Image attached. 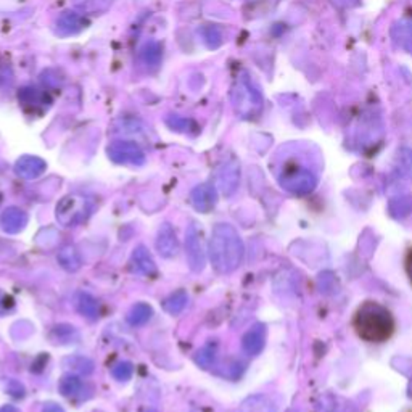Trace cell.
Segmentation results:
<instances>
[{"label": "cell", "mask_w": 412, "mask_h": 412, "mask_svg": "<svg viewBox=\"0 0 412 412\" xmlns=\"http://www.w3.org/2000/svg\"><path fill=\"white\" fill-rule=\"evenodd\" d=\"M353 328L363 342L380 343L388 342L396 332V319L387 306L379 301L367 300L358 306L353 314Z\"/></svg>", "instance_id": "obj_1"}, {"label": "cell", "mask_w": 412, "mask_h": 412, "mask_svg": "<svg viewBox=\"0 0 412 412\" xmlns=\"http://www.w3.org/2000/svg\"><path fill=\"white\" fill-rule=\"evenodd\" d=\"M210 259L219 274H231L240 268L245 247L236 227L231 224H216L210 240Z\"/></svg>", "instance_id": "obj_2"}, {"label": "cell", "mask_w": 412, "mask_h": 412, "mask_svg": "<svg viewBox=\"0 0 412 412\" xmlns=\"http://www.w3.org/2000/svg\"><path fill=\"white\" fill-rule=\"evenodd\" d=\"M89 203L81 195H66L55 208V218L60 226L75 227L81 224L89 215Z\"/></svg>", "instance_id": "obj_3"}, {"label": "cell", "mask_w": 412, "mask_h": 412, "mask_svg": "<svg viewBox=\"0 0 412 412\" xmlns=\"http://www.w3.org/2000/svg\"><path fill=\"white\" fill-rule=\"evenodd\" d=\"M185 257L192 273L200 274L206 266V248L203 229L197 222H192L185 234Z\"/></svg>", "instance_id": "obj_4"}, {"label": "cell", "mask_w": 412, "mask_h": 412, "mask_svg": "<svg viewBox=\"0 0 412 412\" xmlns=\"http://www.w3.org/2000/svg\"><path fill=\"white\" fill-rule=\"evenodd\" d=\"M108 156L112 161L118 165H134V166H142L145 163V153L139 145L134 142H114L108 147Z\"/></svg>", "instance_id": "obj_5"}, {"label": "cell", "mask_w": 412, "mask_h": 412, "mask_svg": "<svg viewBox=\"0 0 412 412\" xmlns=\"http://www.w3.org/2000/svg\"><path fill=\"white\" fill-rule=\"evenodd\" d=\"M156 252L163 258H174L179 253V240H177L174 227L169 222L161 224L156 234Z\"/></svg>", "instance_id": "obj_6"}, {"label": "cell", "mask_w": 412, "mask_h": 412, "mask_svg": "<svg viewBox=\"0 0 412 412\" xmlns=\"http://www.w3.org/2000/svg\"><path fill=\"white\" fill-rule=\"evenodd\" d=\"M28 213L18 206H8L7 210L2 213L0 216V229L5 234H10V236H15V234H20L24 231V227L28 226Z\"/></svg>", "instance_id": "obj_7"}, {"label": "cell", "mask_w": 412, "mask_h": 412, "mask_svg": "<svg viewBox=\"0 0 412 412\" xmlns=\"http://www.w3.org/2000/svg\"><path fill=\"white\" fill-rule=\"evenodd\" d=\"M190 203L198 213H210L218 203V192L210 184L197 185L190 194Z\"/></svg>", "instance_id": "obj_8"}, {"label": "cell", "mask_w": 412, "mask_h": 412, "mask_svg": "<svg viewBox=\"0 0 412 412\" xmlns=\"http://www.w3.org/2000/svg\"><path fill=\"white\" fill-rule=\"evenodd\" d=\"M130 266L137 274H142L145 277H155L158 274V268L152 254H150L148 248L144 245H139L137 248H134L132 257H130Z\"/></svg>", "instance_id": "obj_9"}, {"label": "cell", "mask_w": 412, "mask_h": 412, "mask_svg": "<svg viewBox=\"0 0 412 412\" xmlns=\"http://www.w3.org/2000/svg\"><path fill=\"white\" fill-rule=\"evenodd\" d=\"M45 169V161L43 158H39V156L33 155H24L15 163V173H17V176L28 181L38 179L39 176L44 174Z\"/></svg>", "instance_id": "obj_10"}, {"label": "cell", "mask_w": 412, "mask_h": 412, "mask_svg": "<svg viewBox=\"0 0 412 412\" xmlns=\"http://www.w3.org/2000/svg\"><path fill=\"white\" fill-rule=\"evenodd\" d=\"M238 181H240V169H238V165L234 163V161L224 165L222 169L219 171L218 174V187L221 189L224 197H232L236 194Z\"/></svg>", "instance_id": "obj_11"}, {"label": "cell", "mask_w": 412, "mask_h": 412, "mask_svg": "<svg viewBox=\"0 0 412 412\" xmlns=\"http://www.w3.org/2000/svg\"><path fill=\"white\" fill-rule=\"evenodd\" d=\"M264 342H266V327L263 324L253 326L242 338L243 351L250 354V356H257V354L263 351Z\"/></svg>", "instance_id": "obj_12"}, {"label": "cell", "mask_w": 412, "mask_h": 412, "mask_svg": "<svg viewBox=\"0 0 412 412\" xmlns=\"http://www.w3.org/2000/svg\"><path fill=\"white\" fill-rule=\"evenodd\" d=\"M76 307L89 321H97L100 316V305H98L96 296L87 293V291H79L76 295Z\"/></svg>", "instance_id": "obj_13"}, {"label": "cell", "mask_w": 412, "mask_h": 412, "mask_svg": "<svg viewBox=\"0 0 412 412\" xmlns=\"http://www.w3.org/2000/svg\"><path fill=\"white\" fill-rule=\"evenodd\" d=\"M79 338L81 335L77 328L70 324H59L52 328L50 332V340L55 345H75V343L79 342Z\"/></svg>", "instance_id": "obj_14"}, {"label": "cell", "mask_w": 412, "mask_h": 412, "mask_svg": "<svg viewBox=\"0 0 412 412\" xmlns=\"http://www.w3.org/2000/svg\"><path fill=\"white\" fill-rule=\"evenodd\" d=\"M56 261H59V264L65 270H68V273H76V270L82 268L81 253L77 252L76 247H71V245L60 250L59 254H56Z\"/></svg>", "instance_id": "obj_15"}, {"label": "cell", "mask_w": 412, "mask_h": 412, "mask_svg": "<svg viewBox=\"0 0 412 412\" xmlns=\"http://www.w3.org/2000/svg\"><path fill=\"white\" fill-rule=\"evenodd\" d=\"M63 367L70 374L76 375H91L93 372V361L91 358L82 356V354H73V356H68L63 359Z\"/></svg>", "instance_id": "obj_16"}, {"label": "cell", "mask_w": 412, "mask_h": 412, "mask_svg": "<svg viewBox=\"0 0 412 412\" xmlns=\"http://www.w3.org/2000/svg\"><path fill=\"white\" fill-rule=\"evenodd\" d=\"M86 385L79 379V375L76 374H66L60 379L59 382V391L66 398H77V396L82 395Z\"/></svg>", "instance_id": "obj_17"}, {"label": "cell", "mask_w": 412, "mask_h": 412, "mask_svg": "<svg viewBox=\"0 0 412 412\" xmlns=\"http://www.w3.org/2000/svg\"><path fill=\"white\" fill-rule=\"evenodd\" d=\"M240 412H277L275 404L270 401L268 396L254 395L248 396L240 406Z\"/></svg>", "instance_id": "obj_18"}, {"label": "cell", "mask_w": 412, "mask_h": 412, "mask_svg": "<svg viewBox=\"0 0 412 412\" xmlns=\"http://www.w3.org/2000/svg\"><path fill=\"white\" fill-rule=\"evenodd\" d=\"M153 310L148 303H137L128 312V322L132 327H142L152 319Z\"/></svg>", "instance_id": "obj_19"}, {"label": "cell", "mask_w": 412, "mask_h": 412, "mask_svg": "<svg viewBox=\"0 0 412 412\" xmlns=\"http://www.w3.org/2000/svg\"><path fill=\"white\" fill-rule=\"evenodd\" d=\"M189 303V295L185 290H177L163 301V310L171 316H179Z\"/></svg>", "instance_id": "obj_20"}, {"label": "cell", "mask_w": 412, "mask_h": 412, "mask_svg": "<svg viewBox=\"0 0 412 412\" xmlns=\"http://www.w3.org/2000/svg\"><path fill=\"white\" fill-rule=\"evenodd\" d=\"M215 359H216V346L206 345L197 353L195 363L203 369H210L213 364H215Z\"/></svg>", "instance_id": "obj_21"}, {"label": "cell", "mask_w": 412, "mask_h": 412, "mask_svg": "<svg viewBox=\"0 0 412 412\" xmlns=\"http://www.w3.org/2000/svg\"><path fill=\"white\" fill-rule=\"evenodd\" d=\"M112 375L118 382H128L134 375V366L129 361H119L113 366Z\"/></svg>", "instance_id": "obj_22"}, {"label": "cell", "mask_w": 412, "mask_h": 412, "mask_svg": "<svg viewBox=\"0 0 412 412\" xmlns=\"http://www.w3.org/2000/svg\"><path fill=\"white\" fill-rule=\"evenodd\" d=\"M59 29L65 34H73L76 33L77 29H81V20L75 13H68L65 17H61Z\"/></svg>", "instance_id": "obj_23"}, {"label": "cell", "mask_w": 412, "mask_h": 412, "mask_svg": "<svg viewBox=\"0 0 412 412\" xmlns=\"http://www.w3.org/2000/svg\"><path fill=\"white\" fill-rule=\"evenodd\" d=\"M7 391L12 396H15V398H23L24 396V387L20 382H17V380H8L7 383Z\"/></svg>", "instance_id": "obj_24"}, {"label": "cell", "mask_w": 412, "mask_h": 412, "mask_svg": "<svg viewBox=\"0 0 412 412\" xmlns=\"http://www.w3.org/2000/svg\"><path fill=\"white\" fill-rule=\"evenodd\" d=\"M404 269H406V274H408V277L412 284V247L406 252V257H404Z\"/></svg>", "instance_id": "obj_25"}, {"label": "cell", "mask_w": 412, "mask_h": 412, "mask_svg": "<svg viewBox=\"0 0 412 412\" xmlns=\"http://www.w3.org/2000/svg\"><path fill=\"white\" fill-rule=\"evenodd\" d=\"M12 306H13V301L10 300L8 296L0 293V316H3L5 312H7Z\"/></svg>", "instance_id": "obj_26"}, {"label": "cell", "mask_w": 412, "mask_h": 412, "mask_svg": "<svg viewBox=\"0 0 412 412\" xmlns=\"http://www.w3.org/2000/svg\"><path fill=\"white\" fill-rule=\"evenodd\" d=\"M43 412H65V409L56 403H45Z\"/></svg>", "instance_id": "obj_27"}, {"label": "cell", "mask_w": 412, "mask_h": 412, "mask_svg": "<svg viewBox=\"0 0 412 412\" xmlns=\"http://www.w3.org/2000/svg\"><path fill=\"white\" fill-rule=\"evenodd\" d=\"M0 412H22L17 406H12V404H5L0 408Z\"/></svg>", "instance_id": "obj_28"}, {"label": "cell", "mask_w": 412, "mask_h": 412, "mask_svg": "<svg viewBox=\"0 0 412 412\" xmlns=\"http://www.w3.org/2000/svg\"><path fill=\"white\" fill-rule=\"evenodd\" d=\"M0 201H2V197H0Z\"/></svg>", "instance_id": "obj_29"}, {"label": "cell", "mask_w": 412, "mask_h": 412, "mask_svg": "<svg viewBox=\"0 0 412 412\" xmlns=\"http://www.w3.org/2000/svg\"><path fill=\"white\" fill-rule=\"evenodd\" d=\"M192 412H198V411H192Z\"/></svg>", "instance_id": "obj_30"}]
</instances>
